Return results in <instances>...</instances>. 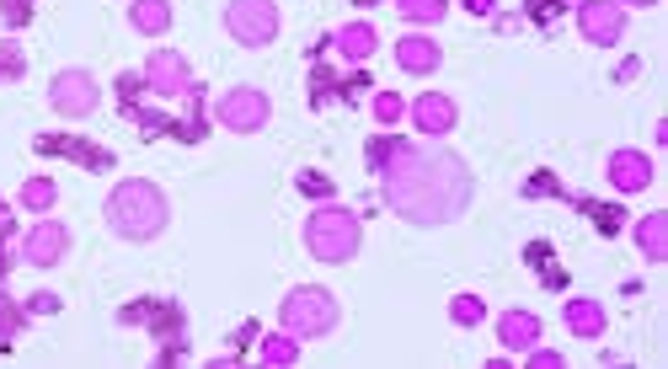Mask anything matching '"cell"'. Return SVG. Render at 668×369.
<instances>
[{"label": "cell", "mask_w": 668, "mask_h": 369, "mask_svg": "<svg viewBox=\"0 0 668 369\" xmlns=\"http://www.w3.org/2000/svg\"><path fill=\"white\" fill-rule=\"evenodd\" d=\"M380 177L385 204L412 225H449L471 209V172L444 145H401Z\"/></svg>", "instance_id": "cell-1"}, {"label": "cell", "mask_w": 668, "mask_h": 369, "mask_svg": "<svg viewBox=\"0 0 668 369\" xmlns=\"http://www.w3.org/2000/svg\"><path fill=\"white\" fill-rule=\"evenodd\" d=\"M166 193L155 188V182H118L113 193H107V225H113V236L123 241H155L166 230Z\"/></svg>", "instance_id": "cell-2"}, {"label": "cell", "mask_w": 668, "mask_h": 369, "mask_svg": "<svg viewBox=\"0 0 668 369\" xmlns=\"http://www.w3.org/2000/svg\"><path fill=\"white\" fill-rule=\"evenodd\" d=\"M359 241H364L359 214L332 204V198L305 220V246H310V257H321V263H348V257H359Z\"/></svg>", "instance_id": "cell-3"}, {"label": "cell", "mask_w": 668, "mask_h": 369, "mask_svg": "<svg viewBox=\"0 0 668 369\" xmlns=\"http://www.w3.org/2000/svg\"><path fill=\"white\" fill-rule=\"evenodd\" d=\"M278 321H284V332H294V337H326L337 327V300L316 284H300L278 305Z\"/></svg>", "instance_id": "cell-4"}, {"label": "cell", "mask_w": 668, "mask_h": 369, "mask_svg": "<svg viewBox=\"0 0 668 369\" xmlns=\"http://www.w3.org/2000/svg\"><path fill=\"white\" fill-rule=\"evenodd\" d=\"M123 327H150L155 337L166 343L161 359L172 364L177 353H182V305L177 300H145V305H123Z\"/></svg>", "instance_id": "cell-5"}, {"label": "cell", "mask_w": 668, "mask_h": 369, "mask_svg": "<svg viewBox=\"0 0 668 369\" xmlns=\"http://www.w3.org/2000/svg\"><path fill=\"white\" fill-rule=\"evenodd\" d=\"M225 27H230L236 43H246V49H262V43L278 38V6L273 0H230Z\"/></svg>", "instance_id": "cell-6"}, {"label": "cell", "mask_w": 668, "mask_h": 369, "mask_svg": "<svg viewBox=\"0 0 668 369\" xmlns=\"http://www.w3.org/2000/svg\"><path fill=\"white\" fill-rule=\"evenodd\" d=\"M268 113H273V102L262 97L257 86H236V91H225L220 107H214L220 129H236V134H257L262 123H268Z\"/></svg>", "instance_id": "cell-7"}, {"label": "cell", "mask_w": 668, "mask_h": 369, "mask_svg": "<svg viewBox=\"0 0 668 369\" xmlns=\"http://www.w3.org/2000/svg\"><path fill=\"white\" fill-rule=\"evenodd\" d=\"M49 102H54V113H65V118H91L102 102V86L91 81L86 70H59L49 86Z\"/></svg>", "instance_id": "cell-8"}, {"label": "cell", "mask_w": 668, "mask_h": 369, "mask_svg": "<svg viewBox=\"0 0 668 369\" xmlns=\"http://www.w3.org/2000/svg\"><path fill=\"white\" fill-rule=\"evenodd\" d=\"M578 27H583L588 43H604V49H610V43L626 38V6H620V0H583Z\"/></svg>", "instance_id": "cell-9"}, {"label": "cell", "mask_w": 668, "mask_h": 369, "mask_svg": "<svg viewBox=\"0 0 668 369\" xmlns=\"http://www.w3.org/2000/svg\"><path fill=\"white\" fill-rule=\"evenodd\" d=\"M145 86L155 91V97H182V91L193 86L188 59H182L177 49H155V54L145 59Z\"/></svg>", "instance_id": "cell-10"}, {"label": "cell", "mask_w": 668, "mask_h": 369, "mask_svg": "<svg viewBox=\"0 0 668 369\" xmlns=\"http://www.w3.org/2000/svg\"><path fill=\"white\" fill-rule=\"evenodd\" d=\"M65 252H70V230L59 225V220H43V225H33V230L22 236V257H27L33 268H54Z\"/></svg>", "instance_id": "cell-11"}, {"label": "cell", "mask_w": 668, "mask_h": 369, "mask_svg": "<svg viewBox=\"0 0 668 369\" xmlns=\"http://www.w3.org/2000/svg\"><path fill=\"white\" fill-rule=\"evenodd\" d=\"M455 118H460V113H455V102H449L444 91H428V97L412 102V123L428 134V140H444V134L455 129Z\"/></svg>", "instance_id": "cell-12"}, {"label": "cell", "mask_w": 668, "mask_h": 369, "mask_svg": "<svg viewBox=\"0 0 668 369\" xmlns=\"http://www.w3.org/2000/svg\"><path fill=\"white\" fill-rule=\"evenodd\" d=\"M647 182H652V161L642 150H615L610 156V188L615 193H642Z\"/></svg>", "instance_id": "cell-13"}, {"label": "cell", "mask_w": 668, "mask_h": 369, "mask_svg": "<svg viewBox=\"0 0 668 369\" xmlns=\"http://www.w3.org/2000/svg\"><path fill=\"white\" fill-rule=\"evenodd\" d=\"M540 337H546V327H540V316H530V311H508V316H497V343H503V348L530 353Z\"/></svg>", "instance_id": "cell-14"}, {"label": "cell", "mask_w": 668, "mask_h": 369, "mask_svg": "<svg viewBox=\"0 0 668 369\" xmlns=\"http://www.w3.org/2000/svg\"><path fill=\"white\" fill-rule=\"evenodd\" d=\"M439 59L444 54H439V43H433L428 33H407L396 43V65L407 75H433V70H439Z\"/></svg>", "instance_id": "cell-15"}, {"label": "cell", "mask_w": 668, "mask_h": 369, "mask_svg": "<svg viewBox=\"0 0 668 369\" xmlns=\"http://www.w3.org/2000/svg\"><path fill=\"white\" fill-rule=\"evenodd\" d=\"M38 150H43V156H70V161L91 166V172H107V166H113V156H107V150L86 145V140H65V134H43Z\"/></svg>", "instance_id": "cell-16"}, {"label": "cell", "mask_w": 668, "mask_h": 369, "mask_svg": "<svg viewBox=\"0 0 668 369\" xmlns=\"http://www.w3.org/2000/svg\"><path fill=\"white\" fill-rule=\"evenodd\" d=\"M332 43H337V54H343V59H353V65H364V59L369 54H375V27H369V22H348V27H337V33H332Z\"/></svg>", "instance_id": "cell-17"}, {"label": "cell", "mask_w": 668, "mask_h": 369, "mask_svg": "<svg viewBox=\"0 0 668 369\" xmlns=\"http://www.w3.org/2000/svg\"><path fill=\"white\" fill-rule=\"evenodd\" d=\"M636 246H642L647 263H668V214H647L642 225H636Z\"/></svg>", "instance_id": "cell-18"}, {"label": "cell", "mask_w": 668, "mask_h": 369, "mask_svg": "<svg viewBox=\"0 0 668 369\" xmlns=\"http://www.w3.org/2000/svg\"><path fill=\"white\" fill-rule=\"evenodd\" d=\"M129 22H134L145 38H161L166 27H172V6H166V0H134V6H129Z\"/></svg>", "instance_id": "cell-19"}, {"label": "cell", "mask_w": 668, "mask_h": 369, "mask_svg": "<svg viewBox=\"0 0 668 369\" xmlns=\"http://www.w3.org/2000/svg\"><path fill=\"white\" fill-rule=\"evenodd\" d=\"M567 327L578 337H604V311L594 300H567Z\"/></svg>", "instance_id": "cell-20"}, {"label": "cell", "mask_w": 668, "mask_h": 369, "mask_svg": "<svg viewBox=\"0 0 668 369\" xmlns=\"http://www.w3.org/2000/svg\"><path fill=\"white\" fill-rule=\"evenodd\" d=\"M22 204L33 209V214H49L59 204V188H54L49 177H33V182H22Z\"/></svg>", "instance_id": "cell-21"}, {"label": "cell", "mask_w": 668, "mask_h": 369, "mask_svg": "<svg viewBox=\"0 0 668 369\" xmlns=\"http://www.w3.org/2000/svg\"><path fill=\"white\" fill-rule=\"evenodd\" d=\"M300 359V343H294V332H273L268 343H262V364H294Z\"/></svg>", "instance_id": "cell-22"}, {"label": "cell", "mask_w": 668, "mask_h": 369, "mask_svg": "<svg viewBox=\"0 0 668 369\" xmlns=\"http://www.w3.org/2000/svg\"><path fill=\"white\" fill-rule=\"evenodd\" d=\"M396 6H401V17H407V22H444L449 0H396Z\"/></svg>", "instance_id": "cell-23"}, {"label": "cell", "mask_w": 668, "mask_h": 369, "mask_svg": "<svg viewBox=\"0 0 668 369\" xmlns=\"http://www.w3.org/2000/svg\"><path fill=\"white\" fill-rule=\"evenodd\" d=\"M22 327H27V311L6 295V289H0V343H11V337H17Z\"/></svg>", "instance_id": "cell-24"}, {"label": "cell", "mask_w": 668, "mask_h": 369, "mask_svg": "<svg viewBox=\"0 0 668 369\" xmlns=\"http://www.w3.org/2000/svg\"><path fill=\"white\" fill-rule=\"evenodd\" d=\"M449 316H455V327H476V321L487 316V305H481L476 295H455V305H449Z\"/></svg>", "instance_id": "cell-25"}, {"label": "cell", "mask_w": 668, "mask_h": 369, "mask_svg": "<svg viewBox=\"0 0 668 369\" xmlns=\"http://www.w3.org/2000/svg\"><path fill=\"white\" fill-rule=\"evenodd\" d=\"M401 145H407L401 134H380V140H369V166H375V172H385V161H391Z\"/></svg>", "instance_id": "cell-26"}, {"label": "cell", "mask_w": 668, "mask_h": 369, "mask_svg": "<svg viewBox=\"0 0 668 369\" xmlns=\"http://www.w3.org/2000/svg\"><path fill=\"white\" fill-rule=\"evenodd\" d=\"M524 257H530V263H535L540 273H546V284H556V289H562V268H551V246H546V241H535Z\"/></svg>", "instance_id": "cell-27"}, {"label": "cell", "mask_w": 668, "mask_h": 369, "mask_svg": "<svg viewBox=\"0 0 668 369\" xmlns=\"http://www.w3.org/2000/svg\"><path fill=\"white\" fill-rule=\"evenodd\" d=\"M583 209L594 214V225L604 230V236H615V230H620V209H610V204H594V198H583Z\"/></svg>", "instance_id": "cell-28"}, {"label": "cell", "mask_w": 668, "mask_h": 369, "mask_svg": "<svg viewBox=\"0 0 668 369\" xmlns=\"http://www.w3.org/2000/svg\"><path fill=\"white\" fill-rule=\"evenodd\" d=\"M401 113H407V102H401L396 91H380V97H375V118L380 123H401Z\"/></svg>", "instance_id": "cell-29"}, {"label": "cell", "mask_w": 668, "mask_h": 369, "mask_svg": "<svg viewBox=\"0 0 668 369\" xmlns=\"http://www.w3.org/2000/svg\"><path fill=\"white\" fill-rule=\"evenodd\" d=\"M22 70H27L22 49H17V43H0V75H22Z\"/></svg>", "instance_id": "cell-30"}, {"label": "cell", "mask_w": 668, "mask_h": 369, "mask_svg": "<svg viewBox=\"0 0 668 369\" xmlns=\"http://www.w3.org/2000/svg\"><path fill=\"white\" fill-rule=\"evenodd\" d=\"M0 17H6L11 27H22L27 17H33V0H0Z\"/></svg>", "instance_id": "cell-31"}, {"label": "cell", "mask_w": 668, "mask_h": 369, "mask_svg": "<svg viewBox=\"0 0 668 369\" xmlns=\"http://www.w3.org/2000/svg\"><path fill=\"white\" fill-rule=\"evenodd\" d=\"M300 193H310V198H332V182L316 177V172H300Z\"/></svg>", "instance_id": "cell-32"}, {"label": "cell", "mask_w": 668, "mask_h": 369, "mask_svg": "<svg viewBox=\"0 0 668 369\" xmlns=\"http://www.w3.org/2000/svg\"><path fill=\"white\" fill-rule=\"evenodd\" d=\"M54 311H59V295H49V289L27 300V316H54Z\"/></svg>", "instance_id": "cell-33"}, {"label": "cell", "mask_w": 668, "mask_h": 369, "mask_svg": "<svg viewBox=\"0 0 668 369\" xmlns=\"http://www.w3.org/2000/svg\"><path fill=\"white\" fill-rule=\"evenodd\" d=\"M524 193H546V198H556V193H562V182H556V177H530V182H524Z\"/></svg>", "instance_id": "cell-34"}, {"label": "cell", "mask_w": 668, "mask_h": 369, "mask_svg": "<svg viewBox=\"0 0 668 369\" xmlns=\"http://www.w3.org/2000/svg\"><path fill=\"white\" fill-rule=\"evenodd\" d=\"M524 11H530L535 22H556V11H562V6H556V0H530Z\"/></svg>", "instance_id": "cell-35"}, {"label": "cell", "mask_w": 668, "mask_h": 369, "mask_svg": "<svg viewBox=\"0 0 668 369\" xmlns=\"http://www.w3.org/2000/svg\"><path fill=\"white\" fill-rule=\"evenodd\" d=\"M11 241H17V230H11V225H0V273L11 268Z\"/></svg>", "instance_id": "cell-36"}, {"label": "cell", "mask_w": 668, "mask_h": 369, "mask_svg": "<svg viewBox=\"0 0 668 369\" xmlns=\"http://www.w3.org/2000/svg\"><path fill=\"white\" fill-rule=\"evenodd\" d=\"M530 364H535V369H556V364H562V359H556V353H551V348H540V343H535V348H530Z\"/></svg>", "instance_id": "cell-37"}, {"label": "cell", "mask_w": 668, "mask_h": 369, "mask_svg": "<svg viewBox=\"0 0 668 369\" xmlns=\"http://www.w3.org/2000/svg\"><path fill=\"white\" fill-rule=\"evenodd\" d=\"M139 86H145V75H123V81H118V91H123V102H129V107L139 97Z\"/></svg>", "instance_id": "cell-38"}, {"label": "cell", "mask_w": 668, "mask_h": 369, "mask_svg": "<svg viewBox=\"0 0 668 369\" xmlns=\"http://www.w3.org/2000/svg\"><path fill=\"white\" fill-rule=\"evenodd\" d=\"M465 11H476V17H492V0H465Z\"/></svg>", "instance_id": "cell-39"}, {"label": "cell", "mask_w": 668, "mask_h": 369, "mask_svg": "<svg viewBox=\"0 0 668 369\" xmlns=\"http://www.w3.org/2000/svg\"><path fill=\"white\" fill-rule=\"evenodd\" d=\"M0 225H6V198H0Z\"/></svg>", "instance_id": "cell-40"}, {"label": "cell", "mask_w": 668, "mask_h": 369, "mask_svg": "<svg viewBox=\"0 0 668 369\" xmlns=\"http://www.w3.org/2000/svg\"><path fill=\"white\" fill-rule=\"evenodd\" d=\"M359 6H380V0H359Z\"/></svg>", "instance_id": "cell-41"}, {"label": "cell", "mask_w": 668, "mask_h": 369, "mask_svg": "<svg viewBox=\"0 0 668 369\" xmlns=\"http://www.w3.org/2000/svg\"><path fill=\"white\" fill-rule=\"evenodd\" d=\"M631 6H652V0H631Z\"/></svg>", "instance_id": "cell-42"}]
</instances>
